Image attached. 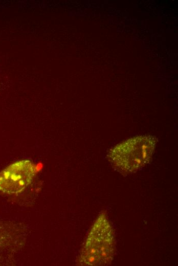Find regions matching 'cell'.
<instances>
[{
	"label": "cell",
	"instance_id": "1",
	"mask_svg": "<svg viewBox=\"0 0 178 266\" xmlns=\"http://www.w3.org/2000/svg\"><path fill=\"white\" fill-rule=\"evenodd\" d=\"M115 253V238L106 214L101 212L93 224L78 261L81 265H106L113 261Z\"/></svg>",
	"mask_w": 178,
	"mask_h": 266
},
{
	"label": "cell",
	"instance_id": "2",
	"mask_svg": "<svg viewBox=\"0 0 178 266\" xmlns=\"http://www.w3.org/2000/svg\"><path fill=\"white\" fill-rule=\"evenodd\" d=\"M157 139L152 136H139L127 139L113 147L107 159L115 170L123 175L136 172L152 159Z\"/></svg>",
	"mask_w": 178,
	"mask_h": 266
},
{
	"label": "cell",
	"instance_id": "3",
	"mask_svg": "<svg viewBox=\"0 0 178 266\" xmlns=\"http://www.w3.org/2000/svg\"><path fill=\"white\" fill-rule=\"evenodd\" d=\"M37 173L36 165L28 160L16 161L0 172V192L9 195L23 191Z\"/></svg>",
	"mask_w": 178,
	"mask_h": 266
},
{
	"label": "cell",
	"instance_id": "4",
	"mask_svg": "<svg viewBox=\"0 0 178 266\" xmlns=\"http://www.w3.org/2000/svg\"><path fill=\"white\" fill-rule=\"evenodd\" d=\"M22 230L18 224L0 221V256L14 252L21 242Z\"/></svg>",
	"mask_w": 178,
	"mask_h": 266
}]
</instances>
